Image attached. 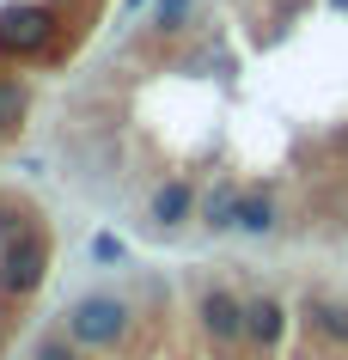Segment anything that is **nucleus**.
Listing matches in <instances>:
<instances>
[{
  "label": "nucleus",
  "mask_w": 348,
  "mask_h": 360,
  "mask_svg": "<svg viewBox=\"0 0 348 360\" xmlns=\"http://www.w3.org/2000/svg\"><path fill=\"white\" fill-rule=\"evenodd\" d=\"M56 25H61V6H49V0H6L0 6V61L13 68V61L49 56Z\"/></svg>",
  "instance_id": "f257e3e1"
},
{
  "label": "nucleus",
  "mask_w": 348,
  "mask_h": 360,
  "mask_svg": "<svg viewBox=\"0 0 348 360\" xmlns=\"http://www.w3.org/2000/svg\"><path fill=\"white\" fill-rule=\"evenodd\" d=\"M129 323H135V305L122 300V293H79V300L67 305L61 330H67L79 348H116V342L129 336Z\"/></svg>",
  "instance_id": "f03ea898"
},
{
  "label": "nucleus",
  "mask_w": 348,
  "mask_h": 360,
  "mask_svg": "<svg viewBox=\"0 0 348 360\" xmlns=\"http://www.w3.org/2000/svg\"><path fill=\"white\" fill-rule=\"evenodd\" d=\"M43 275H49V232H37V226L13 232L0 245V293L6 300H31L43 287Z\"/></svg>",
  "instance_id": "7ed1b4c3"
},
{
  "label": "nucleus",
  "mask_w": 348,
  "mask_h": 360,
  "mask_svg": "<svg viewBox=\"0 0 348 360\" xmlns=\"http://www.w3.org/2000/svg\"><path fill=\"white\" fill-rule=\"evenodd\" d=\"M195 318H202V330H208L220 348L245 342V300H238V293H226V287H208V293L195 300Z\"/></svg>",
  "instance_id": "20e7f679"
},
{
  "label": "nucleus",
  "mask_w": 348,
  "mask_h": 360,
  "mask_svg": "<svg viewBox=\"0 0 348 360\" xmlns=\"http://www.w3.org/2000/svg\"><path fill=\"white\" fill-rule=\"evenodd\" d=\"M195 208H202V190H195L190 177H165V184L153 190V202H147V220H153L159 232H177Z\"/></svg>",
  "instance_id": "39448f33"
},
{
  "label": "nucleus",
  "mask_w": 348,
  "mask_h": 360,
  "mask_svg": "<svg viewBox=\"0 0 348 360\" xmlns=\"http://www.w3.org/2000/svg\"><path fill=\"white\" fill-rule=\"evenodd\" d=\"M245 336H251L257 348H275V342L288 336V305L275 300V293H257V300H245Z\"/></svg>",
  "instance_id": "423d86ee"
},
{
  "label": "nucleus",
  "mask_w": 348,
  "mask_h": 360,
  "mask_svg": "<svg viewBox=\"0 0 348 360\" xmlns=\"http://www.w3.org/2000/svg\"><path fill=\"white\" fill-rule=\"evenodd\" d=\"M238 195H245V184H238L232 171H226V177H214L208 190H202V208H195V214H202V226H208V232H232V220H238Z\"/></svg>",
  "instance_id": "0eeeda50"
},
{
  "label": "nucleus",
  "mask_w": 348,
  "mask_h": 360,
  "mask_svg": "<svg viewBox=\"0 0 348 360\" xmlns=\"http://www.w3.org/2000/svg\"><path fill=\"white\" fill-rule=\"evenodd\" d=\"M275 226H281V208H275V195H269V190H257V184H245L232 232H245V238H269Z\"/></svg>",
  "instance_id": "6e6552de"
},
{
  "label": "nucleus",
  "mask_w": 348,
  "mask_h": 360,
  "mask_svg": "<svg viewBox=\"0 0 348 360\" xmlns=\"http://www.w3.org/2000/svg\"><path fill=\"white\" fill-rule=\"evenodd\" d=\"M25 116H31V86H25V74H13V68L0 61V129L19 134Z\"/></svg>",
  "instance_id": "1a4fd4ad"
},
{
  "label": "nucleus",
  "mask_w": 348,
  "mask_h": 360,
  "mask_svg": "<svg viewBox=\"0 0 348 360\" xmlns=\"http://www.w3.org/2000/svg\"><path fill=\"white\" fill-rule=\"evenodd\" d=\"M311 323H318V336L348 348V300H311Z\"/></svg>",
  "instance_id": "9d476101"
},
{
  "label": "nucleus",
  "mask_w": 348,
  "mask_h": 360,
  "mask_svg": "<svg viewBox=\"0 0 348 360\" xmlns=\"http://www.w3.org/2000/svg\"><path fill=\"white\" fill-rule=\"evenodd\" d=\"M195 19V0H159L153 6V37H183Z\"/></svg>",
  "instance_id": "9b49d317"
},
{
  "label": "nucleus",
  "mask_w": 348,
  "mask_h": 360,
  "mask_svg": "<svg viewBox=\"0 0 348 360\" xmlns=\"http://www.w3.org/2000/svg\"><path fill=\"white\" fill-rule=\"evenodd\" d=\"M31 360H79V342L67 330H49V336L31 342Z\"/></svg>",
  "instance_id": "f8f14e48"
},
{
  "label": "nucleus",
  "mask_w": 348,
  "mask_h": 360,
  "mask_svg": "<svg viewBox=\"0 0 348 360\" xmlns=\"http://www.w3.org/2000/svg\"><path fill=\"white\" fill-rule=\"evenodd\" d=\"M92 257H98V263H116V257H122V245H116L110 232H98V238H92Z\"/></svg>",
  "instance_id": "ddd939ff"
},
{
  "label": "nucleus",
  "mask_w": 348,
  "mask_h": 360,
  "mask_svg": "<svg viewBox=\"0 0 348 360\" xmlns=\"http://www.w3.org/2000/svg\"><path fill=\"white\" fill-rule=\"evenodd\" d=\"M122 6H129V13H141V6H153V0H122Z\"/></svg>",
  "instance_id": "4468645a"
},
{
  "label": "nucleus",
  "mask_w": 348,
  "mask_h": 360,
  "mask_svg": "<svg viewBox=\"0 0 348 360\" xmlns=\"http://www.w3.org/2000/svg\"><path fill=\"white\" fill-rule=\"evenodd\" d=\"M330 6H342V13H348V0H330Z\"/></svg>",
  "instance_id": "2eb2a0df"
},
{
  "label": "nucleus",
  "mask_w": 348,
  "mask_h": 360,
  "mask_svg": "<svg viewBox=\"0 0 348 360\" xmlns=\"http://www.w3.org/2000/svg\"><path fill=\"white\" fill-rule=\"evenodd\" d=\"M0 342H6V318H0Z\"/></svg>",
  "instance_id": "dca6fc26"
},
{
  "label": "nucleus",
  "mask_w": 348,
  "mask_h": 360,
  "mask_svg": "<svg viewBox=\"0 0 348 360\" xmlns=\"http://www.w3.org/2000/svg\"><path fill=\"white\" fill-rule=\"evenodd\" d=\"M0 147H6V129H0Z\"/></svg>",
  "instance_id": "f3484780"
}]
</instances>
